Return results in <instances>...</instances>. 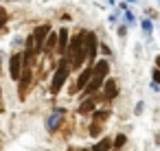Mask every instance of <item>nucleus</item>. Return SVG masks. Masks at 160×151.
Instances as JSON below:
<instances>
[{"label": "nucleus", "instance_id": "obj_5", "mask_svg": "<svg viewBox=\"0 0 160 151\" xmlns=\"http://www.w3.org/2000/svg\"><path fill=\"white\" fill-rule=\"evenodd\" d=\"M22 68H24V64H22V55H20V53H16V55L11 57V64H9L11 77H13V79H20V75H22Z\"/></svg>", "mask_w": 160, "mask_h": 151}, {"label": "nucleus", "instance_id": "obj_4", "mask_svg": "<svg viewBox=\"0 0 160 151\" xmlns=\"http://www.w3.org/2000/svg\"><path fill=\"white\" fill-rule=\"evenodd\" d=\"M92 72H94V68H92V66H88V68H86V70H83V72L79 75V79H77V83H75V85L70 88V92H77V90L86 88V85H88V81L92 79Z\"/></svg>", "mask_w": 160, "mask_h": 151}, {"label": "nucleus", "instance_id": "obj_20", "mask_svg": "<svg viewBox=\"0 0 160 151\" xmlns=\"http://www.w3.org/2000/svg\"><path fill=\"white\" fill-rule=\"evenodd\" d=\"M0 112H2V105H0Z\"/></svg>", "mask_w": 160, "mask_h": 151}, {"label": "nucleus", "instance_id": "obj_17", "mask_svg": "<svg viewBox=\"0 0 160 151\" xmlns=\"http://www.w3.org/2000/svg\"><path fill=\"white\" fill-rule=\"evenodd\" d=\"M142 29H145V33H151V22L149 20H142Z\"/></svg>", "mask_w": 160, "mask_h": 151}, {"label": "nucleus", "instance_id": "obj_11", "mask_svg": "<svg viewBox=\"0 0 160 151\" xmlns=\"http://www.w3.org/2000/svg\"><path fill=\"white\" fill-rule=\"evenodd\" d=\"M94 103H97L94 99H88L86 103H81V105H79V114H88V112H92V110H94Z\"/></svg>", "mask_w": 160, "mask_h": 151}, {"label": "nucleus", "instance_id": "obj_1", "mask_svg": "<svg viewBox=\"0 0 160 151\" xmlns=\"http://www.w3.org/2000/svg\"><path fill=\"white\" fill-rule=\"evenodd\" d=\"M83 33H79L77 37L70 40V48H68V59H70V66L72 68H81V64L86 61L88 57V51H86V44H83Z\"/></svg>", "mask_w": 160, "mask_h": 151}, {"label": "nucleus", "instance_id": "obj_21", "mask_svg": "<svg viewBox=\"0 0 160 151\" xmlns=\"http://www.w3.org/2000/svg\"><path fill=\"white\" fill-rule=\"evenodd\" d=\"M83 151H86V149H83Z\"/></svg>", "mask_w": 160, "mask_h": 151}, {"label": "nucleus", "instance_id": "obj_3", "mask_svg": "<svg viewBox=\"0 0 160 151\" xmlns=\"http://www.w3.org/2000/svg\"><path fill=\"white\" fill-rule=\"evenodd\" d=\"M51 33V24H42V27H38L35 29V33H33V40H35V48L40 51V48H44V40H46V35Z\"/></svg>", "mask_w": 160, "mask_h": 151}, {"label": "nucleus", "instance_id": "obj_18", "mask_svg": "<svg viewBox=\"0 0 160 151\" xmlns=\"http://www.w3.org/2000/svg\"><path fill=\"white\" fill-rule=\"evenodd\" d=\"M153 81L160 85V70H156V72H153Z\"/></svg>", "mask_w": 160, "mask_h": 151}, {"label": "nucleus", "instance_id": "obj_7", "mask_svg": "<svg viewBox=\"0 0 160 151\" xmlns=\"http://www.w3.org/2000/svg\"><path fill=\"white\" fill-rule=\"evenodd\" d=\"M62 116H66V110H55V112L48 116V120H46V127H48V131H55V129L59 127V123H62Z\"/></svg>", "mask_w": 160, "mask_h": 151}, {"label": "nucleus", "instance_id": "obj_10", "mask_svg": "<svg viewBox=\"0 0 160 151\" xmlns=\"http://www.w3.org/2000/svg\"><path fill=\"white\" fill-rule=\"evenodd\" d=\"M66 46H68V31L62 29L57 35V53H66Z\"/></svg>", "mask_w": 160, "mask_h": 151}, {"label": "nucleus", "instance_id": "obj_16", "mask_svg": "<svg viewBox=\"0 0 160 151\" xmlns=\"http://www.w3.org/2000/svg\"><path fill=\"white\" fill-rule=\"evenodd\" d=\"M123 144H125V136H118V138L114 140V147L118 149V147H123Z\"/></svg>", "mask_w": 160, "mask_h": 151}, {"label": "nucleus", "instance_id": "obj_6", "mask_svg": "<svg viewBox=\"0 0 160 151\" xmlns=\"http://www.w3.org/2000/svg\"><path fill=\"white\" fill-rule=\"evenodd\" d=\"M29 85H31V66H24L22 75H20V96L22 99L27 96V88Z\"/></svg>", "mask_w": 160, "mask_h": 151}, {"label": "nucleus", "instance_id": "obj_2", "mask_svg": "<svg viewBox=\"0 0 160 151\" xmlns=\"http://www.w3.org/2000/svg\"><path fill=\"white\" fill-rule=\"evenodd\" d=\"M70 59H62V64L57 66V72H55V77H53V81H51V92L53 94H57L59 90H62V85L66 83V79H68V72H70Z\"/></svg>", "mask_w": 160, "mask_h": 151}, {"label": "nucleus", "instance_id": "obj_15", "mask_svg": "<svg viewBox=\"0 0 160 151\" xmlns=\"http://www.w3.org/2000/svg\"><path fill=\"white\" fill-rule=\"evenodd\" d=\"M5 24H7V11H5L2 7H0V29H2Z\"/></svg>", "mask_w": 160, "mask_h": 151}, {"label": "nucleus", "instance_id": "obj_8", "mask_svg": "<svg viewBox=\"0 0 160 151\" xmlns=\"http://www.w3.org/2000/svg\"><path fill=\"white\" fill-rule=\"evenodd\" d=\"M86 51H88V57L94 59V55H97V37H94V33L86 35Z\"/></svg>", "mask_w": 160, "mask_h": 151}, {"label": "nucleus", "instance_id": "obj_13", "mask_svg": "<svg viewBox=\"0 0 160 151\" xmlns=\"http://www.w3.org/2000/svg\"><path fill=\"white\" fill-rule=\"evenodd\" d=\"M108 116H110V112H97V114H94V120H99V123H103V120H105Z\"/></svg>", "mask_w": 160, "mask_h": 151}, {"label": "nucleus", "instance_id": "obj_9", "mask_svg": "<svg viewBox=\"0 0 160 151\" xmlns=\"http://www.w3.org/2000/svg\"><path fill=\"white\" fill-rule=\"evenodd\" d=\"M116 92H118V88H116V81H105V90H103V99L105 101H110V99H114L116 96Z\"/></svg>", "mask_w": 160, "mask_h": 151}, {"label": "nucleus", "instance_id": "obj_12", "mask_svg": "<svg viewBox=\"0 0 160 151\" xmlns=\"http://www.w3.org/2000/svg\"><path fill=\"white\" fill-rule=\"evenodd\" d=\"M110 147H112V140H110V138H103L101 142H97L94 151H110Z\"/></svg>", "mask_w": 160, "mask_h": 151}, {"label": "nucleus", "instance_id": "obj_19", "mask_svg": "<svg viewBox=\"0 0 160 151\" xmlns=\"http://www.w3.org/2000/svg\"><path fill=\"white\" fill-rule=\"evenodd\" d=\"M156 66H158V68H160V55H158V57H156Z\"/></svg>", "mask_w": 160, "mask_h": 151}, {"label": "nucleus", "instance_id": "obj_14", "mask_svg": "<svg viewBox=\"0 0 160 151\" xmlns=\"http://www.w3.org/2000/svg\"><path fill=\"white\" fill-rule=\"evenodd\" d=\"M101 125H103V123H99V120H94V125L90 127V134H92V136H97V134L101 131Z\"/></svg>", "mask_w": 160, "mask_h": 151}]
</instances>
